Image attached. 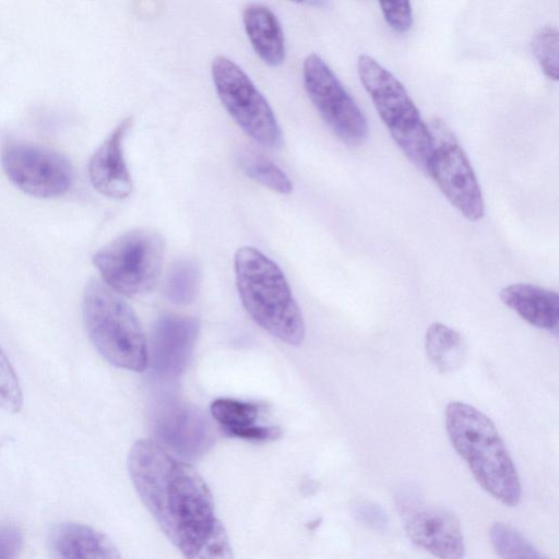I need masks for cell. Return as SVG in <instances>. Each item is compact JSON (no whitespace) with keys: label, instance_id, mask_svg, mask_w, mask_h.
I'll use <instances>...</instances> for the list:
<instances>
[{"label":"cell","instance_id":"1","mask_svg":"<svg viewBox=\"0 0 559 559\" xmlns=\"http://www.w3.org/2000/svg\"><path fill=\"white\" fill-rule=\"evenodd\" d=\"M127 464L143 504L185 557H230L211 490L190 464L150 439L132 445Z\"/></svg>","mask_w":559,"mask_h":559},{"label":"cell","instance_id":"2","mask_svg":"<svg viewBox=\"0 0 559 559\" xmlns=\"http://www.w3.org/2000/svg\"><path fill=\"white\" fill-rule=\"evenodd\" d=\"M449 439L477 483L507 506L521 500V484L512 459L490 418L464 402L445 408Z\"/></svg>","mask_w":559,"mask_h":559},{"label":"cell","instance_id":"3","mask_svg":"<svg viewBox=\"0 0 559 559\" xmlns=\"http://www.w3.org/2000/svg\"><path fill=\"white\" fill-rule=\"evenodd\" d=\"M234 265L237 290L248 314L282 342L301 344L305 321L280 266L253 247L239 248Z\"/></svg>","mask_w":559,"mask_h":559},{"label":"cell","instance_id":"4","mask_svg":"<svg viewBox=\"0 0 559 559\" xmlns=\"http://www.w3.org/2000/svg\"><path fill=\"white\" fill-rule=\"evenodd\" d=\"M83 321L96 350L111 365L143 371L148 349L141 323L120 294L92 277L82 299Z\"/></svg>","mask_w":559,"mask_h":559},{"label":"cell","instance_id":"5","mask_svg":"<svg viewBox=\"0 0 559 559\" xmlns=\"http://www.w3.org/2000/svg\"><path fill=\"white\" fill-rule=\"evenodd\" d=\"M357 71L396 145L415 167L427 174L431 154L429 128L404 85L368 55L359 56Z\"/></svg>","mask_w":559,"mask_h":559},{"label":"cell","instance_id":"6","mask_svg":"<svg viewBox=\"0 0 559 559\" xmlns=\"http://www.w3.org/2000/svg\"><path fill=\"white\" fill-rule=\"evenodd\" d=\"M165 251V239L159 233L136 228L103 246L93 255V263L107 286L132 297L148 293L156 285Z\"/></svg>","mask_w":559,"mask_h":559},{"label":"cell","instance_id":"7","mask_svg":"<svg viewBox=\"0 0 559 559\" xmlns=\"http://www.w3.org/2000/svg\"><path fill=\"white\" fill-rule=\"evenodd\" d=\"M427 124L431 138L427 175L466 219H481L485 214V202L464 148L442 119L432 118Z\"/></svg>","mask_w":559,"mask_h":559},{"label":"cell","instance_id":"8","mask_svg":"<svg viewBox=\"0 0 559 559\" xmlns=\"http://www.w3.org/2000/svg\"><path fill=\"white\" fill-rule=\"evenodd\" d=\"M211 72L217 96L236 123L255 142L271 148L282 146L276 117L247 73L224 56L213 59Z\"/></svg>","mask_w":559,"mask_h":559},{"label":"cell","instance_id":"9","mask_svg":"<svg viewBox=\"0 0 559 559\" xmlns=\"http://www.w3.org/2000/svg\"><path fill=\"white\" fill-rule=\"evenodd\" d=\"M302 81L308 97L333 133L348 146L361 145L368 136L367 119L321 57H306Z\"/></svg>","mask_w":559,"mask_h":559},{"label":"cell","instance_id":"10","mask_svg":"<svg viewBox=\"0 0 559 559\" xmlns=\"http://www.w3.org/2000/svg\"><path fill=\"white\" fill-rule=\"evenodd\" d=\"M1 165L11 182L36 198H56L71 187L73 169L61 154L24 142H9L1 151Z\"/></svg>","mask_w":559,"mask_h":559},{"label":"cell","instance_id":"11","mask_svg":"<svg viewBox=\"0 0 559 559\" xmlns=\"http://www.w3.org/2000/svg\"><path fill=\"white\" fill-rule=\"evenodd\" d=\"M155 429L160 441L182 459L197 460L214 443L215 436L207 417L178 400H166L158 406Z\"/></svg>","mask_w":559,"mask_h":559},{"label":"cell","instance_id":"12","mask_svg":"<svg viewBox=\"0 0 559 559\" xmlns=\"http://www.w3.org/2000/svg\"><path fill=\"white\" fill-rule=\"evenodd\" d=\"M199 322L194 318L164 314L157 319L151 336L153 371L164 380H175L185 371L193 353Z\"/></svg>","mask_w":559,"mask_h":559},{"label":"cell","instance_id":"13","mask_svg":"<svg viewBox=\"0 0 559 559\" xmlns=\"http://www.w3.org/2000/svg\"><path fill=\"white\" fill-rule=\"evenodd\" d=\"M403 508L405 531L415 545L443 559L464 557L462 530L450 511L427 504Z\"/></svg>","mask_w":559,"mask_h":559},{"label":"cell","instance_id":"14","mask_svg":"<svg viewBox=\"0 0 559 559\" xmlns=\"http://www.w3.org/2000/svg\"><path fill=\"white\" fill-rule=\"evenodd\" d=\"M131 126L132 117L121 120L90 159V181L105 197L124 199L132 192L133 183L123 153V140Z\"/></svg>","mask_w":559,"mask_h":559},{"label":"cell","instance_id":"15","mask_svg":"<svg viewBox=\"0 0 559 559\" xmlns=\"http://www.w3.org/2000/svg\"><path fill=\"white\" fill-rule=\"evenodd\" d=\"M48 545L51 555L62 559L121 557L107 535L78 522H61L55 525L49 533Z\"/></svg>","mask_w":559,"mask_h":559},{"label":"cell","instance_id":"16","mask_svg":"<svg viewBox=\"0 0 559 559\" xmlns=\"http://www.w3.org/2000/svg\"><path fill=\"white\" fill-rule=\"evenodd\" d=\"M501 301L527 323L557 333L559 322V296L533 284H512L503 287Z\"/></svg>","mask_w":559,"mask_h":559},{"label":"cell","instance_id":"17","mask_svg":"<svg viewBox=\"0 0 559 559\" xmlns=\"http://www.w3.org/2000/svg\"><path fill=\"white\" fill-rule=\"evenodd\" d=\"M210 411L224 433L233 438L265 442L282 433L278 427L257 424L261 406L254 402L221 397L212 402Z\"/></svg>","mask_w":559,"mask_h":559},{"label":"cell","instance_id":"18","mask_svg":"<svg viewBox=\"0 0 559 559\" xmlns=\"http://www.w3.org/2000/svg\"><path fill=\"white\" fill-rule=\"evenodd\" d=\"M248 39L258 57L270 67L285 60V38L274 12L261 3H250L242 12Z\"/></svg>","mask_w":559,"mask_h":559},{"label":"cell","instance_id":"19","mask_svg":"<svg viewBox=\"0 0 559 559\" xmlns=\"http://www.w3.org/2000/svg\"><path fill=\"white\" fill-rule=\"evenodd\" d=\"M425 350L431 364L443 373L459 369L466 357L463 336L441 323H431L425 334Z\"/></svg>","mask_w":559,"mask_h":559},{"label":"cell","instance_id":"20","mask_svg":"<svg viewBox=\"0 0 559 559\" xmlns=\"http://www.w3.org/2000/svg\"><path fill=\"white\" fill-rule=\"evenodd\" d=\"M238 160L243 173L252 180L281 194L292 192L293 182L290 178L265 155L245 150L239 154Z\"/></svg>","mask_w":559,"mask_h":559},{"label":"cell","instance_id":"21","mask_svg":"<svg viewBox=\"0 0 559 559\" xmlns=\"http://www.w3.org/2000/svg\"><path fill=\"white\" fill-rule=\"evenodd\" d=\"M200 267L193 260L177 261L169 270L165 281V295L174 304L191 302L200 285Z\"/></svg>","mask_w":559,"mask_h":559},{"label":"cell","instance_id":"22","mask_svg":"<svg viewBox=\"0 0 559 559\" xmlns=\"http://www.w3.org/2000/svg\"><path fill=\"white\" fill-rule=\"evenodd\" d=\"M489 536L493 549L502 558H543V555L509 524L493 523Z\"/></svg>","mask_w":559,"mask_h":559},{"label":"cell","instance_id":"23","mask_svg":"<svg viewBox=\"0 0 559 559\" xmlns=\"http://www.w3.org/2000/svg\"><path fill=\"white\" fill-rule=\"evenodd\" d=\"M532 50L545 75L554 81L559 76V39L555 27L545 26L532 39Z\"/></svg>","mask_w":559,"mask_h":559},{"label":"cell","instance_id":"24","mask_svg":"<svg viewBox=\"0 0 559 559\" xmlns=\"http://www.w3.org/2000/svg\"><path fill=\"white\" fill-rule=\"evenodd\" d=\"M23 405V393L17 374L0 347V408L17 413Z\"/></svg>","mask_w":559,"mask_h":559},{"label":"cell","instance_id":"25","mask_svg":"<svg viewBox=\"0 0 559 559\" xmlns=\"http://www.w3.org/2000/svg\"><path fill=\"white\" fill-rule=\"evenodd\" d=\"M383 17L397 33L407 32L413 24L411 0H379Z\"/></svg>","mask_w":559,"mask_h":559},{"label":"cell","instance_id":"26","mask_svg":"<svg viewBox=\"0 0 559 559\" xmlns=\"http://www.w3.org/2000/svg\"><path fill=\"white\" fill-rule=\"evenodd\" d=\"M23 547L20 528L11 523H0V559L16 558Z\"/></svg>","mask_w":559,"mask_h":559},{"label":"cell","instance_id":"27","mask_svg":"<svg viewBox=\"0 0 559 559\" xmlns=\"http://www.w3.org/2000/svg\"><path fill=\"white\" fill-rule=\"evenodd\" d=\"M354 515L360 523L373 530H384L388 525V516L384 511L370 501L358 502L354 507Z\"/></svg>","mask_w":559,"mask_h":559},{"label":"cell","instance_id":"28","mask_svg":"<svg viewBox=\"0 0 559 559\" xmlns=\"http://www.w3.org/2000/svg\"><path fill=\"white\" fill-rule=\"evenodd\" d=\"M290 1L300 3V2H304L305 0H290Z\"/></svg>","mask_w":559,"mask_h":559}]
</instances>
